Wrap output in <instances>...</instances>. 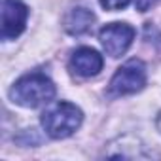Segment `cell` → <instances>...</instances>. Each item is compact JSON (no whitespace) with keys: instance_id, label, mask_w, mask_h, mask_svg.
<instances>
[{"instance_id":"6da1fadb","label":"cell","mask_w":161,"mask_h":161,"mask_svg":"<svg viewBox=\"0 0 161 161\" xmlns=\"http://www.w3.org/2000/svg\"><path fill=\"white\" fill-rule=\"evenodd\" d=\"M10 97L15 104L23 108H38L53 101L55 84L42 72H31L21 76L14 84V87L10 89Z\"/></svg>"},{"instance_id":"7a4b0ae2","label":"cell","mask_w":161,"mask_h":161,"mask_svg":"<svg viewBox=\"0 0 161 161\" xmlns=\"http://www.w3.org/2000/svg\"><path fill=\"white\" fill-rule=\"evenodd\" d=\"M82 119H84V114L76 104L59 101L44 110L40 121L44 131L51 138H66L82 125Z\"/></svg>"},{"instance_id":"3957f363","label":"cell","mask_w":161,"mask_h":161,"mask_svg":"<svg viewBox=\"0 0 161 161\" xmlns=\"http://www.w3.org/2000/svg\"><path fill=\"white\" fill-rule=\"evenodd\" d=\"M146 86V66L140 59H131L121 64L110 80L108 95L110 97H123L140 91Z\"/></svg>"},{"instance_id":"277c9868","label":"cell","mask_w":161,"mask_h":161,"mask_svg":"<svg viewBox=\"0 0 161 161\" xmlns=\"http://www.w3.org/2000/svg\"><path fill=\"white\" fill-rule=\"evenodd\" d=\"M135 34V29L127 23H110L101 29L99 40L110 57H121L131 47Z\"/></svg>"},{"instance_id":"5b68a950","label":"cell","mask_w":161,"mask_h":161,"mask_svg":"<svg viewBox=\"0 0 161 161\" xmlns=\"http://www.w3.org/2000/svg\"><path fill=\"white\" fill-rule=\"evenodd\" d=\"M29 8L21 0H2V40H15L27 25Z\"/></svg>"},{"instance_id":"8992f818","label":"cell","mask_w":161,"mask_h":161,"mask_svg":"<svg viewBox=\"0 0 161 161\" xmlns=\"http://www.w3.org/2000/svg\"><path fill=\"white\" fill-rule=\"evenodd\" d=\"M103 64H104L103 55L93 47H78L70 57V70L82 78L97 76L103 70Z\"/></svg>"},{"instance_id":"52a82bcc","label":"cell","mask_w":161,"mask_h":161,"mask_svg":"<svg viewBox=\"0 0 161 161\" xmlns=\"http://www.w3.org/2000/svg\"><path fill=\"white\" fill-rule=\"evenodd\" d=\"M95 23V14L87 8H72L64 17V31L72 36L89 32Z\"/></svg>"},{"instance_id":"ba28073f","label":"cell","mask_w":161,"mask_h":161,"mask_svg":"<svg viewBox=\"0 0 161 161\" xmlns=\"http://www.w3.org/2000/svg\"><path fill=\"white\" fill-rule=\"evenodd\" d=\"M99 2H101V6H103L104 10H108V12H118V10L127 8L131 0H99Z\"/></svg>"},{"instance_id":"9c48e42d","label":"cell","mask_w":161,"mask_h":161,"mask_svg":"<svg viewBox=\"0 0 161 161\" xmlns=\"http://www.w3.org/2000/svg\"><path fill=\"white\" fill-rule=\"evenodd\" d=\"M155 2H157V0H135V8H136L138 12H146V10H150Z\"/></svg>"},{"instance_id":"30bf717a","label":"cell","mask_w":161,"mask_h":161,"mask_svg":"<svg viewBox=\"0 0 161 161\" xmlns=\"http://www.w3.org/2000/svg\"><path fill=\"white\" fill-rule=\"evenodd\" d=\"M157 129L161 131V112H159V116H157Z\"/></svg>"}]
</instances>
